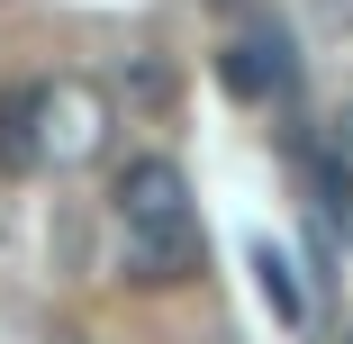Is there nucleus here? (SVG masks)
Returning a JSON list of instances; mask_svg holds the SVG:
<instances>
[{"label": "nucleus", "mask_w": 353, "mask_h": 344, "mask_svg": "<svg viewBox=\"0 0 353 344\" xmlns=\"http://www.w3.org/2000/svg\"><path fill=\"white\" fill-rule=\"evenodd\" d=\"M109 209H118V254L145 290H172L199 272V209H190V181L172 154H136L109 190Z\"/></svg>", "instance_id": "f257e3e1"}, {"label": "nucleus", "mask_w": 353, "mask_h": 344, "mask_svg": "<svg viewBox=\"0 0 353 344\" xmlns=\"http://www.w3.org/2000/svg\"><path fill=\"white\" fill-rule=\"evenodd\" d=\"M46 344H82V335H46Z\"/></svg>", "instance_id": "423d86ee"}, {"label": "nucleus", "mask_w": 353, "mask_h": 344, "mask_svg": "<svg viewBox=\"0 0 353 344\" xmlns=\"http://www.w3.org/2000/svg\"><path fill=\"white\" fill-rule=\"evenodd\" d=\"M0 163H10V172L37 163V91H10V100H0Z\"/></svg>", "instance_id": "20e7f679"}, {"label": "nucleus", "mask_w": 353, "mask_h": 344, "mask_svg": "<svg viewBox=\"0 0 353 344\" xmlns=\"http://www.w3.org/2000/svg\"><path fill=\"white\" fill-rule=\"evenodd\" d=\"M254 281H263V299H272L281 326H299V317H308V299H299V281H290V263H281L272 245H254Z\"/></svg>", "instance_id": "39448f33"}, {"label": "nucleus", "mask_w": 353, "mask_h": 344, "mask_svg": "<svg viewBox=\"0 0 353 344\" xmlns=\"http://www.w3.org/2000/svg\"><path fill=\"white\" fill-rule=\"evenodd\" d=\"M100 145H109V100L91 82L37 91V163H91Z\"/></svg>", "instance_id": "f03ea898"}, {"label": "nucleus", "mask_w": 353, "mask_h": 344, "mask_svg": "<svg viewBox=\"0 0 353 344\" xmlns=\"http://www.w3.org/2000/svg\"><path fill=\"white\" fill-rule=\"evenodd\" d=\"M218 82H227L236 100H281V91L299 82L290 37H281V28H254V37H236V45H227V63H218Z\"/></svg>", "instance_id": "7ed1b4c3"}]
</instances>
